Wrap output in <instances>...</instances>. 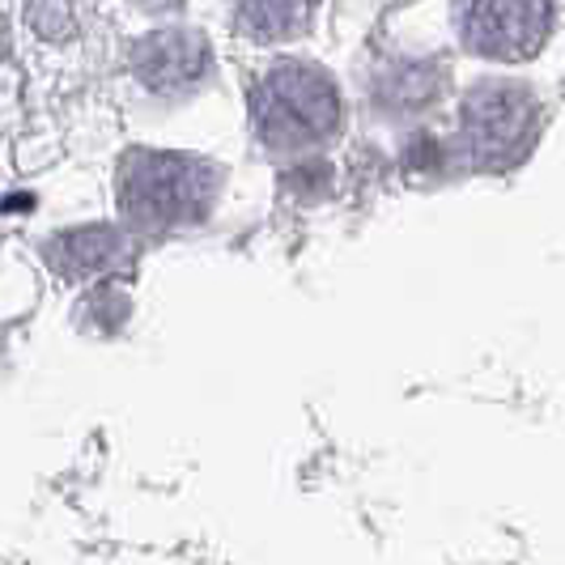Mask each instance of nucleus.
Wrapping results in <instances>:
<instances>
[{"label":"nucleus","mask_w":565,"mask_h":565,"mask_svg":"<svg viewBox=\"0 0 565 565\" xmlns=\"http://www.w3.org/2000/svg\"><path fill=\"white\" fill-rule=\"evenodd\" d=\"M217 196V170L192 153H132L119 179L124 217L137 230H170L200 222Z\"/></svg>","instance_id":"obj_1"},{"label":"nucleus","mask_w":565,"mask_h":565,"mask_svg":"<svg viewBox=\"0 0 565 565\" xmlns=\"http://www.w3.org/2000/svg\"><path fill=\"white\" fill-rule=\"evenodd\" d=\"M255 132L273 153H302L328 141L340 124L337 85L307 64H277L252 98Z\"/></svg>","instance_id":"obj_2"},{"label":"nucleus","mask_w":565,"mask_h":565,"mask_svg":"<svg viewBox=\"0 0 565 565\" xmlns=\"http://www.w3.org/2000/svg\"><path fill=\"white\" fill-rule=\"evenodd\" d=\"M540 128V103L523 85L484 82L463 98V145L477 167L507 170L527 158Z\"/></svg>","instance_id":"obj_3"},{"label":"nucleus","mask_w":565,"mask_h":565,"mask_svg":"<svg viewBox=\"0 0 565 565\" xmlns=\"http://www.w3.org/2000/svg\"><path fill=\"white\" fill-rule=\"evenodd\" d=\"M548 0H455V26L463 47L493 60H523L548 34Z\"/></svg>","instance_id":"obj_4"},{"label":"nucleus","mask_w":565,"mask_h":565,"mask_svg":"<svg viewBox=\"0 0 565 565\" xmlns=\"http://www.w3.org/2000/svg\"><path fill=\"white\" fill-rule=\"evenodd\" d=\"M132 68L149 89H188L209 68V47L200 34L167 30V34L145 39L132 56Z\"/></svg>","instance_id":"obj_5"},{"label":"nucleus","mask_w":565,"mask_h":565,"mask_svg":"<svg viewBox=\"0 0 565 565\" xmlns=\"http://www.w3.org/2000/svg\"><path fill=\"white\" fill-rule=\"evenodd\" d=\"M52 264L64 277H94L119 264V238L111 230H73L52 243Z\"/></svg>","instance_id":"obj_6"},{"label":"nucleus","mask_w":565,"mask_h":565,"mask_svg":"<svg viewBox=\"0 0 565 565\" xmlns=\"http://www.w3.org/2000/svg\"><path fill=\"white\" fill-rule=\"evenodd\" d=\"M311 9L315 0H243L238 18H243V30L255 39H285L307 26Z\"/></svg>","instance_id":"obj_7"}]
</instances>
